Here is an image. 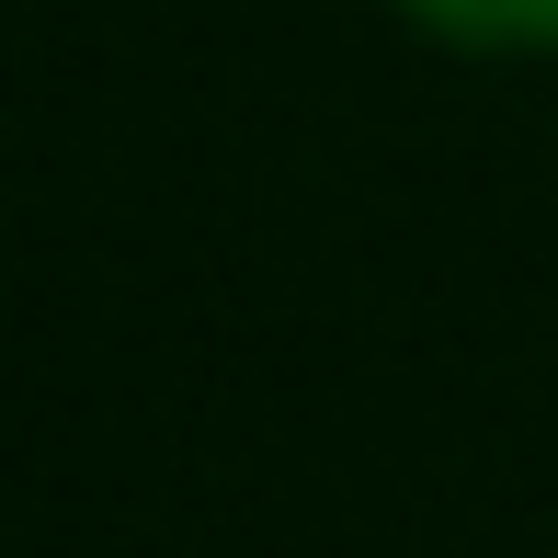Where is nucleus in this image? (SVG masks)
Segmentation results:
<instances>
[{"mask_svg": "<svg viewBox=\"0 0 558 558\" xmlns=\"http://www.w3.org/2000/svg\"><path fill=\"white\" fill-rule=\"evenodd\" d=\"M411 23H434L445 46H524L558 58V0H399Z\"/></svg>", "mask_w": 558, "mask_h": 558, "instance_id": "f257e3e1", "label": "nucleus"}]
</instances>
